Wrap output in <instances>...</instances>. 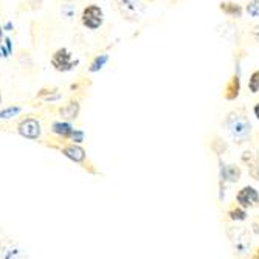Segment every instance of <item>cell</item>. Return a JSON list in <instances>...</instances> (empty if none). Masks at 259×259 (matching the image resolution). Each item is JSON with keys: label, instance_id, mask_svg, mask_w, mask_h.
I'll use <instances>...</instances> for the list:
<instances>
[{"label": "cell", "instance_id": "obj_28", "mask_svg": "<svg viewBox=\"0 0 259 259\" xmlns=\"http://www.w3.org/2000/svg\"><path fill=\"white\" fill-rule=\"evenodd\" d=\"M65 2H70V0H65Z\"/></svg>", "mask_w": 259, "mask_h": 259}, {"label": "cell", "instance_id": "obj_22", "mask_svg": "<svg viewBox=\"0 0 259 259\" xmlns=\"http://www.w3.org/2000/svg\"><path fill=\"white\" fill-rule=\"evenodd\" d=\"M70 138L75 140V143H81V141L84 140V134L81 131H73V134L70 135Z\"/></svg>", "mask_w": 259, "mask_h": 259}, {"label": "cell", "instance_id": "obj_21", "mask_svg": "<svg viewBox=\"0 0 259 259\" xmlns=\"http://www.w3.org/2000/svg\"><path fill=\"white\" fill-rule=\"evenodd\" d=\"M19 112H20L19 107H10V109H7L4 112H0V118H11V116H14Z\"/></svg>", "mask_w": 259, "mask_h": 259}, {"label": "cell", "instance_id": "obj_6", "mask_svg": "<svg viewBox=\"0 0 259 259\" xmlns=\"http://www.w3.org/2000/svg\"><path fill=\"white\" fill-rule=\"evenodd\" d=\"M17 132L28 140H37L40 137V124L34 118H25L17 126Z\"/></svg>", "mask_w": 259, "mask_h": 259}, {"label": "cell", "instance_id": "obj_15", "mask_svg": "<svg viewBox=\"0 0 259 259\" xmlns=\"http://www.w3.org/2000/svg\"><path fill=\"white\" fill-rule=\"evenodd\" d=\"M248 89L251 93H259V70L251 73V76L248 79Z\"/></svg>", "mask_w": 259, "mask_h": 259}, {"label": "cell", "instance_id": "obj_7", "mask_svg": "<svg viewBox=\"0 0 259 259\" xmlns=\"http://www.w3.org/2000/svg\"><path fill=\"white\" fill-rule=\"evenodd\" d=\"M241 93V79L238 75H233L228 82L225 84V89H224V98L227 101H234Z\"/></svg>", "mask_w": 259, "mask_h": 259}, {"label": "cell", "instance_id": "obj_26", "mask_svg": "<svg viewBox=\"0 0 259 259\" xmlns=\"http://www.w3.org/2000/svg\"><path fill=\"white\" fill-rule=\"evenodd\" d=\"M0 103H2V95H0Z\"/></svg>", "mask_w": 259, "mask_h": 259}, {"label": "cell", "instance_id": "obj_11", "mask_svg": "<svg viewBox=\"0 0 259 259\" xmlns=\"http://www.w3.org/2000/svg\"><path fill=\"white\" fill-rule=\"evenodd\" d=\"M219 10H221L224 14H227V16H230V17H236V19L242 17V13H244V8H242L241 5L233 4V2H222V4L219 5Z\"/></svg>", "mask_w": 259, "mask_h": 259}, {"label": "cell", "instance_id": "obj_20", "mask_svg": "<svg viewBox=\"0 0 259 259\" xmlns=\"http://www.w3.org/2000/svg\"><path fill=\"white\" fill-rule=\"evenodd\" d=\"M242 161L247 163V164H251V163H256L257 161V155L251 151H247L242 154Z\"/></svg>", "mask_w": 259, "mask_h": 259}, {"label": "cell", "instance_id": "obj_3", "mask_svg": "<svg viewBox=\"0 0 259 259\" xmlns=\"http://www.w3.org/2000/svg\"><path fill=\"white\" fill-rule=\"evenodd\" d=\"M81 22L89 30H98L104 22V13L98 5H89L81 14Z\"/></svg>", "mask_w": 259, "mask_h": 259}, {"label": "cell", "instance_id": "obj_24", "mask_svg": "<svg viewBox=\"0 0 259 259\" xmlns=\"http://www.w3.org/2000/svg\"><path fill=\"white\" fill-rule=\"evenodd\" d=\"M253 113H254V116L259 120V103H256L254 104V107H253Z\"/></svg>", "mask_w": 259, "mask_h": 259}, {"label": "cell", "instance_id": "obj_13", "mask_svg": "<svg viewBox=\"0 0 259 259\" xmlns=\"http://www.w3.org/2000/svg\"><path fill=\"white\" fill-rule=\"evenodd\" d=\"M22 251L13 245V242H4L0 245V256L2 257H22L23 254H20Z\"/></svg>", "mask_w": 259, "mask_h": 259}, {"label": "cell", "instance_id": "obj_12", "mask_svg": "<svg viewBox=\"0 0 259 259\" xmlns=\"http://www.w3.org/2000/svg\"><path fill=\"white\" fill-rule=\"evenodd\" d=\"M52 131H53V134H56V135H59L61 138H70V135L73 134V127L70 126L68 123H62V121H56V123H53V126H52Z\"/></svg>", "mask_w": 259, "mask_h": 259}, {"label": "cell", "instance_id": "obj_8", "mask_svg": "<svg viewBox=\"0 0 259 259\" xmlns=\"http://www.w3.org/2000/svg\"><path fill=\"white\" fill-rule=\"evenodd\" d=\"M62 154L70 158V160H73L75 163H82L87 157L85 151L81 148V146H76V145H65L64 148H61Z\"/></svg>", "mask_w": 259, "mask_h": 259}, {"label": "cell", "instance_id": "obj_16", "mask_svg": "<svg viewBox=\"0 0 259 259\" xmlns=\"http://www.w3.org/2000/svg\"><path fill=\"white\" fill-rule=\"evenodd\" d=\"M107 59H109V58H107L106 55L97 56V58H95V61L92 62V65H90V68H89V70H90V72H98V70H101V68H103V65L107 62Z\"/></svg>", "mask_w": 259, "mask_h": 259}, {"label": "cell", "instance_id": "obj_23", "mask_svg": "<svg viewBox=\"0 0 259 259\" xmlns=\"http://www.w3.org/2000/svg\"><path fill=\"white\" fill-rule=\"evenodd\" d=\"M251 230H253V233H254V234H257V236H259V219H257V221H254V222L251 224Z\"/></svg>", "mask_w": 259, "mask_h": 259}, {"label": "cell", "instance_id": "obj_19", "mask_svg": "<svg viewBox=\"0 0 259 259\" xmlns=\"http://www.w3.org/2000/svg\"><path fill=\"white\" fill-rule=\"evenodd\" d=\"M248 174H250V177H251L253 180L259 182V163H257V161L248 164Z\"/></svg>", "mask_w": 259, "mask_h": 259}, {"label": "cell", "instance_id": "obj_1", "mask_svg": "<svg viewBox=\"0 0 259 259\" xmlns=\"http://www.w3.org/2000/svg\"><path fill=\"white\" fill-rule=\"evenodd\" d=\"M225 126L231 137L238 141L239 145L245 143L250 140L251 135V123L247 118V115L244 112H230L225 118Z\"/></svg>", "mask_w": 259, "mask_h": 259}, {"label": "cell", "instance_id": "obj_4", "mask_svg": "<svg viewBox=\"0 0 259 259\" xmlns=\"http://www.w3.org/2000/svg\"><path fill=\"white\" fill-rule=\"evenodd\" d=\"M236 202L239 206H242L245 209L254 208L259 205V193L253 186H244L236 194Z\"/></svg>", "mask_w": 259, "mask_h": 259}, {"label": "cell", "instance_id": "obj_5", "mask_svg": "<svg viewBox=\"0 0 259 259\" xmlns=\"http://www.w3.org/2000/svg\"><path fill=\"white\" fill-rule=\"evenodd\" d=\"M52 65L58 72H68V70H72L76 65V61H73L72 53L67 49H59L52 58Z\"/></svg>", "mask_w": 259, "mask_h": 259}, {"label": "cell", "instance_id": "obj_25", "mask_svg": "<svg viewBox=\"0 0 259 259\" xmlns=\"http://www.w3.org/2000/svg\"><path fill=\"white\" fill-rule=\"evenodd\" d=\"M253 257H257V259H259V248H257V250L254 251V254H253Z\"/></svg>", "mask_w": 259, "mask_h": 259}, {"label": "cell", "instance_id": "obj_18", "mask_svg": "<svg viewBox=\"0 0 259 259\" xmlns=\"http://www.w3.org/2000/svg\"><path fill=\"white\" fill-rule=\"evenodd\" d=\"M211 148H213V151L218 154V155H222L225 151H227V145L224 143V141L222 140H216V141H213V146H211Z\"/></svg>", "mask_w": 259, "mask_h": 259}, {"label": "cell", "instance_id": "obj_9", "mask_svg": "<svg viewBox=\"0 0 259 259\" xmlns=\"http://www.w3.org/2000/svg\"><path fill=\"white\" fill-rule=\"evenodd\" d=\"M242 171L236 164H228V166H224L221 171V177L224 182H230V183H238L241 180Z\"/></svg>", "mask_w": 259, "mask_h": 259}, {"label": "cell", "instance_id": "obj_14", "mask_svg": "<svg viewBox=\"0 0 259 259\" xmlns=\"http://www.w3.org/2000/svg\"><path fill=\"white\" fill-rule=\"evenodd\" d=\"M228 218H230V221H233V222H242V221H245L247 219V209L245 208H242V206H234V208H231L230 211H228Z\"/></svg>", "mask_w": 259, "mask_h": 259}, {"label": "cell", "instance_id": "obj_27", "mask_svg": "<svg viewBox=\"0 0 259 259\" xmlns=\"http://www.w3.org/2000/svg\"><path fill=\"white\" fill-rule=\"evenodd\" d=\"M146 2H154V0H146Z\"/></svg>", "mask_w": 259, "mask_h": 259}, {"label": "cell", "instance_id": "obj_10", "mask_svg": "<svg viewBox=\"0 0 259 259\" xmlns=\"http://www.w3.org/2000/svg\"><path fill=\"white\" fill-rule=\"evenodd\" d=\"M79 103L78 101H70L68 104H65L64 107H61L59 113L62 118L65 120H76L79 115Z\"/></svg>", "mask_w": 259, "mask_h": 259}, {"label": "cell", "instance_id": "obj_2", "mask_svg": "<svg viewBox=\"0 0 259 259\" xmlns=\"http://www.w3.org/2000/svg\"><path fill=\"white\" fill-rule=\"evenodd\" d=\"M115 4L121 16L131 22L140 20L145 14V7L140 2H137V0H115Z\"/></svg>", "mask_w": 259, "mask_h": 259}, {"label": "cell", "instance_id": "obj_17", "mask_svg": "<svg viewBox=\"0 0 259 259\" xmlns=\"http://www.w3.org/2000/svg\"><path fill=\"white\" fill-rule=\"evenodd\" d=\"M245 11L251 17H259V0H250L245 7Z\"/></svg>", "mask_w": 259, "mask_h": 259}]
</instances>
